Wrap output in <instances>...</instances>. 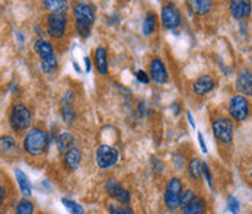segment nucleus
<instances>
[{
  "mask_svg": "<svg viewBox=\"0 0 252 214\" xmlns=\"http://www.w3.org/2000/svg\"><path fill=\"white\" fill-rule=\"evenodd\" d=\"M73 18H74L77 34L82 38H88L91 35L92 25L95 24V7L92 4H88L83 1L74 3Z\"/></svg>",
  "mask_w": 252,
  "mask_h": 214,
  "instance_id": "nucleus-1",
  "label": "nucleus"
},
{
  "mask_svg": "<svg viewBox=\"0 0 252 214\" xmlns=\"http://www.w3.org/2000/svg\"><path fill=\"white\" fill-rule=\"evenodd\" d=\"M50 144V136L47 131L41 130V128H31L25 137H24V150L31 154V156H38L41 153H44L47 150Z\"/></svg>",
  "mask_w": 252,
  "mask_h": 214,
  "instance_id": "nucleus-2",
  "label": "nucleus"
},
{
  "mask_svg": "<svg viewBox=\"0 0 252 214\" xmlns=\"http://www.w3.org/2000/svg\"><path fill=\"white\" fill-rule=\"evenodd\" d=\"M32 124V114L30 108L24 104H13L9 111V125L15 133H21L30 128Z\"/></svg>",
  "mask_w": 252,
  "mask_h": 214,
  "instance_id": "nucleus-3",
  "label": "nucleus"
},
{
  "mask_svg": "<svg viewBox=\"0 0 252 214\" xmlns=\"http://www.w3.org/2000/svg\"><path fill=\"white\" fill-rule=\"evenodd\" d=\"M34 50H35L36 56L41 60V70L44 73H53L57 69V59H56V53L53 45L45 41V39H36L34 44Z\"/></svg>",
  "mask_w": 252,
  "mask_h": 214,
  "instance_id": "nucleus-4",
  "label": "nucleus"
},
{
  "mask_svg": "<svg viewBox=\"0 0 252 214\" xmlns=\"http://www.w3.org/2000/svg\"><path fill=\"white\" fill-rule=\"evenodd\" d=\"M182 192H184V188H182V181L180 178L174 177L168 181L165 186V192H163V201H165V207L169 212H175L177 209H180Z\"/></svg>",
  "mask_w": 252,
  "mask_h": 214,
  "instance_id": "nucleus-5",
  "label": "nucleus"
},
{
  "mask_svg": "<svg viewBox=\"0 0 252 214\" xmlns=\"http://www.w3.org/2000/svg\"><path fill=\"white\" fill-rule=\"evenodd\" d=\"M120 159V152L114 147V146H108V144H99L96 147L95 152V160L99 169L107 171L109 168H112Z\"/></svg>",
  "mask_w": 252,
  "mask_h": 214,
  "instance_id": "nucleus-6",
  "label": "nucleus"
},
{
  "mask_svg": "<svg viewBox=\"0 0 252 214\" xmlns=\"http://www.w3.org/2000/svg\"><path fill=\"white\" fill-rule=\"evenodd\" d=\"M212 130H213L215 139L224 146H227L233 139V124L229 118H224V117L216 118L212 124Z\"/></svg>",
  "mask_w": 252,
  "mask_h": 214,
  "instance_id": "nucleus-7",
  "label": "nucleus"
},
{
  "mask_svg": "<svg viewBox=\"0 0 252 214\" xmlns=\"http://www.w3.org/2000/svg\"><path fill=\"white\" fill-rule=\"evenodd\" d=\"M67 30V16L64 12L50 13L47 16V32L51 38H62Z\"/></svg>",
  "mask_w": 252,
  "mask_h": 214,
  "instance_id": "nucleus-8",
  "label": "nucleus"
},
{
  "mask_svg": "<svg viewBox=\"0 0 252 214\" xmlns=\"http://www.w3.org/2000/svg\"><path fill=\"white\" fill-rule=\"evenodd\" d=\"M227 109H229V115L235 121H244V120H247V117L250 114V102L245 96L235 95L230 98Z\"/></svg>",
  "mask_w": 252,
  "mask_h": 214,
  "instance_id": "nucleus-9",
  "label": "nucleus"
},
{
  "mask_svg": "<svg viewBox=\"0 0 252 214\" xmlns=\"http://www.w3.org/2000/svg\"><path fill=\"white\" fill-rule=\"evenodd\" d=\"M160 21L162 27L165 30H175L181 25V13L180 10L175 7L174 3H166L162 7L160 12Z\"/></svg>",
  "mask_w": 252,
  "mask_h": 214,
  "instance_id": "nucleus-10",
  "label": "nucleus"
},
{
  "mask_svg": "<svg viewBox=\"0 0 252 214\" xmlns=\"http://www.w3.org/2000/svg\"><path fill=\"white\" fill-rule=\"evenodd\" d=\"M105 192L108 194L111 198L118 201L123 206H127L130 203V192L115 179H108L105 183Z\"/></svg>",
  "mask_w": 252,
  "mask_h": 214,
  "instance_id": "nucleus-11",
  "label": "nucleus"
},
{
  "mask_svg": "<svg viewBox=\"0 0 252 214\" xmlns=\"http://www.w3.org/2000/svg\"><path fill=\"white\" fill-rule=\"evenodd\" d=\"M149 74L152 80L158 85H165L168 82V71L165 69V64L159 59H153L149 66Z\"/></svg>",
  "mask_w": 252,
  "mask_h": 214,
  "instance_id": "nucleus-12",
  "label": "nucleus"
},
{
  "mask_svg": "<svg viewBox=\"0 0 252 214\" xmlns=\"http://www.w3.org/2000/svg\"><path fill=\"white\" fill-rule=\"evenodd\" d=\"M236 91L239 93H242V96H252V71L248 69L239 71L238 77H236Z\"/></svg>",
  "mask_w": 252,
  "mask_h": 214,
  "instance_id": "nucleus-13",
  "label": "nucleus"
},
{
  "mask_svg": "<svg viewBox=\"0 0 252 214\" xmlns=\"http://www.w3.org/2000/svg\"><path fill=\"white\" fill-rule=\"evenodd\" d=\"M215 86H216V83H215L213 77L209 76V74H203L198 79H195V82L192 85V91H194L195 95L204 96V95L210 93L215 89Z\"/></svg>",
  "mask_w": 252,
  "mask_h": 214,
  "instance_id": "nucleus-14",
  "label": "nucleus"
},
{
  "mask_svg": "<svg viewBox=\"0 0 252 214\" xmlns=\"http://www.w3.org/2000/svg\"><path fill=\"white\" fill-rule=\"evenodd\" d=\"M252 12V3L251 1H245V0H233L230 1V13L235 19L241 21L245 19L251 15Z\"/></svg>",
  "mask_w": 252,
  "mask_h": 214,
  "instance_id": "nucleus-15",
  "label": "nucleus"
},
{
  "mask_svg": "<svg viewBox=\"0 0 252 214\" xmlns=\"http://www.w3.org/2000/svg\"><path fill=\"white\" fill-rule=\"evenodd\" d=\"M82 162V152L77 146L70 147L64 154H63V163L69 171H76Z\"/></svg>",
  "mask_w": 252,
  "mask_h": 214,
  "instance_id": "nucleus-16",
  "label": "nucleus"
},
{
  "mask_svg": "<svg viewBox=\"0 0 252 214\" xmlns=\"http://www.w3.org/2000/svg\"><path fill=\"white\" fill-rule=\"evenodd\" d=\"M95 66L99 74H107L108 73V59H107V50L104 47H98L95 50Z\"/></svg>",
  "mask_w": 252,
  "mask_h": 214,
  "instance_id": "nucleus-17",
  "label": "nucleus"
},
{
  "mask_svg": "<svg viewBox=\"0 0 252 214\" xmlns=\"http://www.w3.org/2000/svg\"><path fill=\"white\" fill-rule=\"evenodd\" d=\"M15 177H16V181H18V185H19L21 192H22L25 197H30V195L32 194V186H31V182H30L28 175H27L22 169L16 168V169H15Z\"/></svg>",
  "mask_w": 252,
  "mask_h": 214,
  "instance_id": "nucleus-18",
  "label": "nucleus"
},
{
  "mask_svg": "<svg viewBox=\"0 0 252 214\" xmlns=\"http://www.w3.org/2000/svg\"><path fill=\"white\" fill-rule=\"evenodd\" d=\"M206 209H207L206 200L195 195V198L191 201V204L182 210V214H206Z\"/></svg>",
  "mask_w": 252,
  "mask_h": 214,
  "instance_id": "nucleus-19",
  "label": "nucleus"
},
{
  "mask_svg": "<svg viewBox=\"0 0 252 214\" xmlns=\"http://www.w3.org/2000/svg\"><path fill=\"white\" fill-rule=\"evenodd\" d=\"M56 144H57V149L60 153H66L70 147L74 146V139L70 133H60L56 139Z\"/></svg>",
  "mask_w": 252,
  "mask_h": 214,
  "instance_id": "nucleus-20",
  "label": "nucleus"
},
{
  "mask_svg": "<svg viewBox=\"0 0 252 214\" xmlns=\"http://www.w3.org/2000/svg\"><path fill=\"white\" fill-rule=\"evenodd\" d=\"M188 4H189L191 10L198 16L209 13L212 9V1H209V0H194V1H188Z\"/></svg>",
  "mask_w": 252,
  "mask_h": 214,
  "instance_id": "nucleus-21",
  "label": "nucleus"
},
{
  "mask_svg": "<svg viewBox=\"0 0 252 214\" xmlns=\"http://www.w3.org/2000/svg\"><path fill=\"white\" fill-rule=\"evenodd\" d=\"M188 174L189 177L195 181H200L203 177V163L198 157H192L188 162Z\"/></svg>",
  "mask_w": 252,
  "mask_h": 214,
  "instance_id": "nucleus-22",
  "label": "nucleus"
},
{
  "mask_svg": "<svg viewBox=\"0 0 252 214\" xmlns=\"http://www.w3.org/2000/svg\"><path fill=\"white\" fill-rule=\"evenodd\" d=\"M156 24H158V16H156V13H155V12L146 13V18H144L143 21V27H142L144 35H152V34L155 32V30H156Z\"/></svg>",
  "mask_w": 252,
  "mask_h": 214,
  "instance_id": "nucleus-23",
  "label": "nucleus"
},
{
  "mask_svg": "<svg viewBox=\"0 0 252 214\" xmlns=\"http://www.w3.org/2000/svg\"><path fill=\"white\" fill-rule=\"evenodd\" d=\"M42 4H44V7H45L47 10H50L51 13L64 12V10L69 7L67 1H62V0H45V1H42Z\"/></svg>",
  "mask_w": 252,
  "mask_h": 214,
  "instance_id": "nucleus-24",
  "label": "nucleus"
},
{
  "mask_svg": "<svg viewBox=\"0 0 252 214\" xmlns=\"http://www.w3.org/2000/svg\"><path fill=\"white\" fill-rule=\"evenodd\" d=\"M0 143H1V152L3 154H15L18 152V144L16 142L10 137V136H1L0 139Z\"/></svg>",
  "mask_w": 252,
  "mask_h": 214,
  "instance_id": "nucleus-25",
  "label": "nucleus"
},
{
  "mask_svg": "<svg viewBox=\"0 0 252 214\" xmlns=\"http://www.w3.org/2000/svg\"><path fill=\"white\" fill-rule=\"evenodd\" d=\"M15 214H34V204L28 198H22L15 209Z\"/></svg>",
  "mask_w": 252,
  "mask_h": 214,
  "instance_id": "nucleus-26",
  "label": "nucleus"
},
{
  "mask_svg": "<svg viewBox=\"0 0 252 214\" xmlns=\"http://www.w3.org/2000/svg\"><path fill=\"white\" fill-rule=\"evenodd\" d=\"M62 204L67 209V212L70 214H85V209L70 198H62Z\"/></svg>",
  "mask_w": 252,
  "mask_h": 214,
  "instance_id": "nucleus-27",
  "label": "nucleus"
},
{
  "mask_svg": "<svg viewBox=\"0 0 252 214\" xmlns=\"http://www.w3.org/2000/svg\"><path fill=\"white\" fill-rule=\"evenodd\" d=\"M109 214H134V210L128 206H118L114 203L108 204Z\"/></svg>",
  "mask_w": 252,
  "mask_h": 214,
  "instance_id": "nucleus-28",
  "label": "nucleus"
},
{
  "mask_svg": "<svg viewBox=\"0 0 252 214\" xmlns=\"http://www.w3.org/2000/svg\"><path fill=\"white\" fill-rule=\"evenodd\" d=\"M195 198V192L192 191V189H185L184 192H182V197H181V212L184 210V209H187L189 204H191V201Z\"/></svg>",
  "mask_w": 252,
  "mask_h": 214,
  "instance_id": "nucleus-29",
  "label": "nucleus"
},
{
  "mask_svg": "<svg viewBox=\"0 0 252 214\" xmlns=\"http://www.w3.org/2000/svg\"><path fill=\"white\" fill-rule=\"evenodd\" d=\"M62 117H63V120H64V122H67V124H72L73 121H74V118H76V112L73 111L72 107H64L62 108Z\"/></svg>",
  "mask_w": 252,
  "mask_h": 214,
  "instance_id": "nucleus-30",
  "label": "nucleus"
},
{
  "mask_svg": "<svg viewBox=\"0 0 252 214\" xmlns=\"http://www.w3.org/2000/svg\"><path fill=\"white\" fill-rule=\"evenodd\" d=\"M227 210L232 214H239V212H241L239 201H238V198H235L233 195H230V197L227 198Z\"/></svg>",
  "mask_w": 252,
  "mask_h": 214,
  "instance_id": "nucleus-31",
  "label": "nucleus"
},
{
  "mask_svg": "<svg viewBox=\"0 0 252 214\" xmlns=\"http://www.w3.org/2000/svg\"><path fill=\"white\" fill-rule=\"evenodd\" d=\"M203 177L206 179L207 185L210 188H213V177H212V172H210V168H209L207 163H203Z\"/></svg>",
  "mask_w": 252,
  "mask_h": 214,
  "instance_id": "nucleus-32",
  "label": "nucleus"
},
{
  "mask_svg": "<svg viewBox=\"0 0 252 214\" xmlns=\"http://www.w3.org/2000/svg\"><path fill=\"white\" fill-rule=\"evenodd\" d=\"M136 79H137V80H139L140 83H143V85H147V83H149V79H150V77H149V74H147V73H146L144 70H137V71H136Z\"/></svg>",
  "mask_w": 252,
  "mask_h": 214,
  "instance_id": "nucleus-33",
  "label": "nucleus"
},
{
  "mask_svg": "<svg viewBox=\"0 0 252 214\" xmlns=\"http://www.w3.org/2000/svg\"><path fill=\"white\" fill-rule=\"evenodd\" d=\"M73 99H74V93H73L72 91H67V92L63 95V104H64L66 107H72Z\"/></svg>",
  "mask_w": 252,
  "mask_h": 214,
  "instance_id": "nucleus-34",
  "label": "nucleus"
},
{
  "mask_svg": "<svg viewBox=\"0 0 252 214\" xmlns=\"http://www.w3.org/2000/svg\"><path fill=\"white\" fill-rule=\"evenodd\" d=\"M198 143H200L201 150H203L204 153H207V146H206V142H204V139H203V134H201V133H198Z\"/></svg>",
  "mask_w": 252,
  "mask_h": 214,
  "instance_id": "nucleus-35",
  "label": "nucleus"
},
{
  "mask_svg": "<svg viewBox=\"0 0 252 214\" xmlns=\"http://www.w3.org/2000/svg\"><path fill=\"white\" fill-rule=\"evenodd\" d=\"M85 70L88 71H91V59L89 57H85Z\"/></svg>",
  "mask_w": 252,
  "mask_h": 214,
  "instance_id": "nucleus-36",
  "label": "nucleus"
},
{
  "mask_svg": "<svg viewBox=\"0 0 252 214\" xmlns=\"http://www.w3.org/2000/svg\"><path fill=\"white\" fill-rule=\"evenodd\" d=\"M187 117H188V121H189V125H191L192 128H195V122H194V118H192V115H191V112H187Z\"/></svg>",
  "mask_w": 252,
  "mask_h": 214,
  "instance_id": "nucleus-37",
  "label": "nucleus"
},
{
  "mask_svg": "<svg viewBox=\"0 0 252 214\" xmlns=\"http://www.w3.org/2000/svg\"><path fill=\"white\" fill-rule=\"evenodd\" d=\"M0 191H1V198H0V200H1V203H3V201H4V194H6L4 186H1V188H0Z\"/></svg>",
  "mask_w": 252,
  "mask_h": 214,
  "instance_id": "nucleus-38",
  "label": "nucleus"
}]
</instances>
